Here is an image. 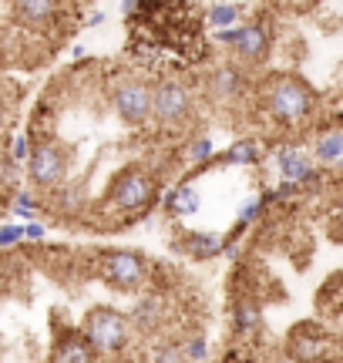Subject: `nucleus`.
Masks as SVG:
<instances>
[{
    "instance_id": "obj_1",
    "label": "nucleus",
    "mask_w": 343,
    "mask_h": 363,
    "mask_svg": "<svg viewBox=\"0 0 343 363\" xmlns=\"http://www.w3.org/2000/svg\"><path fill=\"white\" fill-rule=\"evenodd\" d=\"M263 101L269 118L279 121V125H300L317 108V98H313L310 84L303 78H296V74H273L269 84L263 88Z\"/></svg>"
},
{
    "instance_id": "obj_2",
    "label": "nucleus",
    "mask_w": 343,
    "mask_h": 363,
    "mask_svg": "<svg viewBox=\"0 0 343 363\" xmlns=\"http://www.w3.org/2000/svg\"><path fill=\"white\" fill-rule=\"evenodd\" d=\"M81 337L88 340V347L94 353H121L128 343V316L111 310V306H98L88 313Z\"/></svg>"
},
{
    "instance_id": "obj_3",
    "label": "nucleus",
    "mask_w": 343,
    "mask_h": 363,
    "mask_svg": "<svg viewBox=\"0 0 343 363\" xmlns=\"http://www.w3.org/2000/svg\"><path fill=\"white\" fill-rule=\"evenodd\" d=\"M98 272H101V279H105L108 286L132 293V289H138V286L145 283L148 266L138 252H128V249H108V252L98 256Z\"/></svg>"
},
{
    "instance_id": "obj_4",
    "label": "nucleus",
    "mask_w": 343,
    "mask_h": 363,
    "mask_svg": "<svg viewBox=\"0 0 343 363\" xmlns=\"http://www.w3.org/2000/svg\"><path fill=\"white\" fill-rule=\"evenodd\" d=\"M192 108H196V98L182 81H159L152 91V121H159L165 128L182 125L192 115Z\"/></svg>"
},
{
    "instance_id": "obj_5",
    "label": "nucleus",
    "mask_w": 343,
    "mask_h": 363,
    "mask_svg": "<svg viewBox=\"0 0 343 363\" xmlns=\"http://www.w3.org/2000/svg\"><path fill=\"white\" fill-rule=\"evenodd\" d=\"M152 84L138 78H125L118 81V88L111 91V104H115V115L132 125V128H142L145 121H152Z\"/></svg>"
},
{
    "instance_id": "obj_6",
    "label": "nucleus",
    "mask_w": 343,
    "mask_h": 363,
    "mask_svg": "<svg viewBox=\"0 0 343 363\" xmlns=\"http://www.w3.org/2000/svg\"><path fill=\"white\" fill-rule=\"evenodd\" d=\"M215 40L225 44V48H232V54H236L239 61H263L266 54H269L273 34H269V27L263 21H242L232 30H219Z\"/></svg>"
},
{
    "instance_id": "obj_7",
    "label": "nucleus",
    "mask_w": 343,
    "mask_h": 363,
    "mask_svg": "<svg viewBox=\"0 0 343 363\" xmlns=\"http://www.w3.org/2000/svg\"><path fill=\"white\" fill-rule=\"evenodd\" d=\"M121 212H138L155 199V179L138 165H128L125 172H118V179L111 182V195H108Z\"/></svg>"
},
{
    "instance_id": "obj_8",
    "label": "nucleus",
    "mask_w": 343,
    "mask_h": 363,
    "mask_svg": "<svg viewBox=\"0 0 343 363\" xmlns=\"http://www.w3.org/2000/svg\"><path fill=\"white\" fill-rule=\"evenodd\" d=\"M27 172H30V182H34V185H40V189H57L67 175V155L54 142H44L30 152Z\"/></svg>"
},
{
    "instance_id": "obj_9",
    "label": "nucleus",
    "mask_w": 343,
    "mask_h": 363,
    "mask_svg": "<svg viewBox=\"0 0 343 363\" xmlns=\"http://www.w3.org/2000/svg\"><path fill=\"white\" fill-rule=\"evenodd\" d=\"M51 363H94V350L78 333H67L51 353Z\"/></svg>"
},
{
    "instance_id": "obj_10",
    "label": "nucleus",
    "mask_w": 343,
    "mask_h": 363,
    "mask_svg": "<svg viewBox=\"0 0 343 363\" xmlns=\"http://www.w3.org/2000/svg\"><path fill=\"white\" fill-rule=\"evenodd\" d=\"M279 172H283V179L293 182V185H300V182H306L310 175H313V162L303 155V152H296V148H283L276 158Z\"/></svg>"
},
{
    "instance_id": "obj_11",
    "label": "nucleus",
    "mask_w": 343,
    "mask_h": 363,
    "mask_svg": "<svg viewBox=\"0 0 343 363\" xmlns=\"http://www.w3.org/2000/svg\"><path fill=\"white\" fill-rule=\"evenodd\" d=\"M242 13H246L242 4H212V7H206V24L215 34L219 30H232V27L242 24Z\"/></svg>"
},
{
    "instance_id": "obj_12",
    "label": "nucleus",
    "mask_w": 343,
    "mask_h": 363,
    "mask_svg": "<svg viewBox=\"0 0 343 363\" xmlns=\"http://www.w3.org/2000/svg\"><path fill=\"white\" fill-rule=\"evenodd\" d=\"M13 13H17L24 24H30V27H44V24H51L54 17L61 13V4H47V0H38V4H17Z\"/></svg>"
},
{
    "instance_id": "obj_13",
    "label": "nucleus",
    "mask_w": 343,
    "mask_h": 363,
    "mask_svg": "<svg viewBox=\"0 0 343 363\" xmlns=\"http://www.w3.org/2000/svg\"><path fill=\"white\" fill-rule=\"evenodd\" d=\"M182 239H185L182 249L189 252V256H196V259H209V256H215V252L223 249V235L189 233V235H182Z\"/></svg>"
},
{
    "instance_id": "obj_14",
    "label": "nucleus",
    "mask_w": 343,
    "mask_h": 363,
    "mask_svg": "<svg viewBox=\"0 0 343 363\" xmlns=\"http://www.w3.org/2000/svg\"><path fill=\"white\" fill-rule=\"evenodd\" d=\"M212 88H215V94H223V98H239L242 94V74H239L236 67H219L212 74Z\"/></svg>"
},
{
    "instance_id": "obj_15",
    "label": "nucleus",
    "mask_w": 343,
    "mask_h": 363,
    "mask_svg": "<svg viewBox=\"0 0 343 363\" xmlns=\"http://www.w3.org/2000/svg\"><path fill=\"white\" fill-rule=\"evenodd\" d=\"M198 192L192 189V185H179L175 192L169 195V212H175V216H192V212H198Z\"/></svg>"
},
{
    "instance_id": "obj_16",
    "label": "nucleus",
    "mask_w": 343,
    "mask_h": 363,
    "mask_svg": "<svg viewBox=\"0 0 343 363\" xmlns=\"http://www.w3.org/2000/svg\"><path fill=\"white\" fill-rule=\"evenodd\" d=\"M317 158L320 162H340L343 158V131H327L317 142Z\"/></svg>"
},
{
    "instance_id": "obj_17",
    "label": "nucleus",
    "mask_w": 343,
    "mask_h": 363,
    "mask_svg": "<svg viewBox=\"0 0 343 363\" xmlns=\"http://www.w3.org/2000/svg\"><path fill=\"white\" fill-rule=\"evenodd\" d=\"M256 326H259V306H256V303H239L236 330H239V333H252Z\"/></svg>"
},
{
    "instance_id": "obj_18",
    "label": "nucleus",
    "mask_w": 343,
    "mask_h": 363,
    "mask_svg": "<svg viewBox=\"0 0 343 363\" xmlns=\"http://www.w3.org/2000/svg\"><path fill=\"white\" fill-rule=\"evenodd\" d=\"M259 158V148H256V142H239L232 152H229V162H242V165H249V162H256Z\"/></svg>"
},
{
    "instance_id": "obj_19",
    "label": "nucleus",
    "mask_w": 343,
    "mask_h": 363,
    "mask_svg": "<svg viewBox=\"0 0 343 363\" xmlns=\"http://www.w3.org/2000/svg\"><path fill=\"white\" fill-rule=\"evenodd\" d=\"M212 155V142L209 138H198V142L189 145V152H185V158L189 162H202V158H209Z\"/></svg>"
},
{
    "instance_id": "obj_20",
    "label": "nucleus",
    "mask_w": 343,
    "mask_h": 363,
    "mask_svg": "<svg viewBox=\"0 0 343 363\" xmlns=\"http://www.w3.org/2000/svg\"><path fill=\"white\" fill-rule=\"evenodd\" d=\"M21 239H24V229H21V225H4V229H0V246H4V249L17 246Z\"/></svg>"
},
{
    "instance_id": "obj_21",
    "label": "nucleus",
    "mask_w": 343,
    "mask_h": 363,
    "mask_svg": "<svg viewBox=\"0 0 343 363\" xmlns=\"http://www.w3.org/2000/svg\"><path fill=\"white\" fill-rule=\"evenodd\" d=\"M13 212H17V216H24V219H30V216H34L30 199H27V195H17V206H13Z\"/></svg>"
},
{
    "instance_id": "obj_22",
    "label": "nucleus",
    "mask_w": 343,
    "mask_h": 363,
    "mask_svg": "<svg viewBox=\"0 0 343 363\" xmlns=\"http://www.w3.org/2000/svg\"><path fill=\"white\" fill-rule=\"evenodd\" d=\"M24 158H30V148H27V138H17L13 142V162H24Z\"/></svg>"
},
{
    "instance_id": "obj_23",
    "label": "nucleus",
    "mask_w": 343,
    "mask_h": 363,
    "mask_svg": "<svg viewBox=\"0 0 343 363\" xmlns=\"http://www.w3.org/2000/svg\"><path fill=\"white\" fill-rule=\"evenodd\" d=\"M189 357H192V360H202V357H206V347H202V340H192V343H189Z\"/></svg>"
},
{
    "instance_id": "obj_24",
    "label": "nucleus",
    "mask_w": 343,
    "mask_h": 363,
    "mask_svg": "<svg viewBox=\"0 0 343 363\" xmlns=\"http://www.w3.org/2000/svg\"><path fill=\"white\" fill-rule=\"evenodd\" d=\"M24 239H44V225H27Z\"/></svg>"
},
{
    "instance_id": "obj_25",
    "label": "nucleus",
    "mask_w": 343,
    "mask_h": 363,
    "mask_svg": "<svg viewBox=\"0 0 343 363\" xmlns=\"http://www.w3.org/2000/svg\"><path fill=\"white\" fill-rule=\"evenodd\" d=\"M4 289H7V269H4V262H0V296H4Z\"/></svg>"
},
{
    "instance_id": "obj_26",
    "label": "nucleus",
    "mask_w": 343,
    "mask_h": 363,
    "mask_svg": "<svg viewBox=\"0 0 343 363\" xmlns=\"http://www.w3.org/2000/svg\"><path fill=\"white\" fill-rule=\"evenodd\" d=\"M276 363H300V360H293V357H279Z\"/></svg>"
}]
</instances>
